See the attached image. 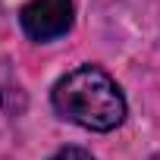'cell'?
<instances>
[{"label": "cell", "instance_id": "2", "mask_svg": "<svg viewBox=\"0 0 160 160\" xmlns=\"http://www.w3.org/2000/svg\"><path fill=\"white\" fill-rule=\"evenodd\" d=\"M19 19L32 41H53L72 28V0H28Z\"/></svg>", "mask_w": 160, "mask_h": 160}, {"label": "cell", "instance_id": "4", "mask_svg": "<svg viewBox=\"0 0 160 160\" xmlns=\"http://www.w3.org/2000/svg\"><path fill=\"white\" fill-rule=\"evenodd\" d=\"M154 160H160V157H154Z\"/></svg>", "mask_w": 160, "mask_h": 160}, {"label": "cell", "instance_id": "3", "mask_svg": "<svg viewBox=\"0 0 160 160\" xmlns=\"http://www.w3.org/2000/svg\"><path fill=\"white\" fill-rule=\"evenodd\" d=\"M50 160H94L88 151H82V148H63L60 154H53Z\"/></svg>", "mask_w": 160, "mask_h": 160}, {"label": "cell", "instance_id": "1", "mask_svg": "<svg viewBox=\"0 0 160 160\" xmlns=\"http://www.w3.org/2000/svg\"><path fill=\"white\" fill-rule=\"evenodd\" d=\"M53 107L63 119L91 132H110L126 119L119 85L98 66H78L63 75L53 85Z\"/></svg>", "mask_w": 160, "mask_h": 160}]
</instances>
